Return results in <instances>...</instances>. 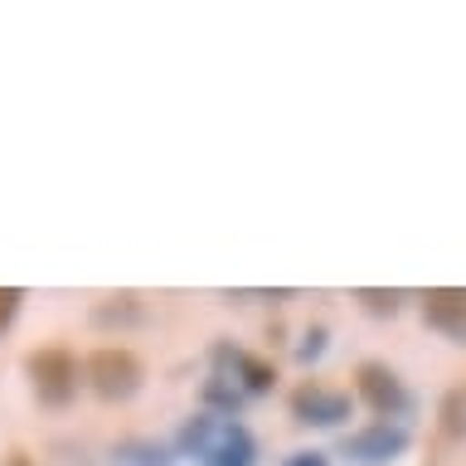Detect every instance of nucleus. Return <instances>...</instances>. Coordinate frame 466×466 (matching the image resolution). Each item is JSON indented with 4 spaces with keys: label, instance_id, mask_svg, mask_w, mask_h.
<instances>
[{
    "label": "nucleus",
    "instance_id": "f257e3e1",
    "mask_svg": "<svg viewBox=\"0 0 466 466\" xmlns=\"http://www.w3.org/2000/svg\"><path fill=\"white\" fill-rule=\"evenodd\" d=\"M180 447L195 451L199 466H253V457H258L253 432H248L243 422H233V418H218V413L185 418Z\"/></svg>",
    "mask_w": 466,
    "mask_h": 466
},
{
    "label": "nucleus",
    "instance_id": "f03ea898",
    "mask_svg": "<svg viewBox=\"0 0 466 466\" xmlns=\"http://www.w3.org/2000/svg\"><path fill=\"white\" fill-rule=\"evenodd\" d=\"M25 374H29V389L44 408H68L78 399V360L73 350L64 345H49V350H35L25 360Z\"/></svg>",
    "mask_w": 466,
    "mask_h": 466
},
{
    "label": "nucleus",
    "instance_id": "7ed1b4c3",
    "mask_svg": "<svg viewBox=\"0 0 466 466\" xmlns=\"http://www.w3.org/2000/svg\"><path fill=\"white\" fill-rule=\"evenodd\" d=\"M83 374H87V389H93L97 399H107V403H127L131 393L141 389V379H146L141 360L131 355L127 345H102V350H93Z\"/></svg>",
    "mask_w": 466,
    "mask_h": 466
},
{
    "label": "nucleus",
    "instance_id": "20e7f679",
    "mask_svg": "<svg viewBox=\"0 0 466 466\" xmlns=\"http://www.w3.org/2000/svg\"><path fill=\"white\" fill-rule=\"evenodd\" d=\"M355 389H360V399L364 408L379 418V422H393V418H403L408 413V389H403V379L389 370V364H360V374H355Z\"/></svg>",
    "mask_w": 466,
    "mask_h": 466
},
{
    "label": "nucleus",
    "instance_id": "39448f33",
    "mask_svg": "<svg viewBox=\"0 0 466 466\" xmlns=\"http://www.w3.org/2000/svg\"><path fill=\"white\" fill-rule=\"evenodd\" d=\"M399 451H408V428H399V422H370V428L350 432L345 437V457L355 461H393Z\"/></svg>",
    "mask_w": 466,
    "mask_h": 466
},
{
    "label": "nucleus",
    "instance_id": "423d86ee",
    "mask_svg": "<svg viewBox=\"0 0 466 466\" xmlns=\"http://www.w3.org/2000/svg\"><path fill=\"white\" fill-rule=\"evenodd\" d=\"M291 413L301 422H316V428H335V422L350 418V393L326 389V384H301L291 393Z\"/></svg>",
    "mask_w": 466,
    "mask_h": 466
},
{
    "label": "nucleus",
    "instance_id": "0eeeda50",
    "mask_svg": "<svg viewBox=\"0 0 466 466\" xmlns=\"http://www.w3.org/2000/svg\"><path fill=\"white\" fill-rule=\"evenodd\" d=\"M422 316H428L432 330L466 340V291H461V287H437V291H428V297H422Z\"/></svg>",
    "mask_w": 466,
    "mask_h": 466
},
{
    "label": "nucleus",
    "instance_id": "6e6552de",
    "mask_svg": "<svg viewBox=\"0 0 466 466\" xmlns=\"http://www.w3.org/2000/svg\"><path fill=\"white\" fill-rule=\"evenodd\" d=\"M218 355L233 360V370H238V379H243V389H248V393H268V389L277 384V370H272L268 360H258V355H238V350H228V345H218Z\"/></svg>",
    "mask_w": 466,
    "mask_h": 466
},
{
    "label": "nucleus",
    "instance_id": "1a4fd4ad",
    "mask_svg": "<svg viewBox=\"0 0 466 466\" xmlns=\"http://www.w3.org/2000/svg\"><path fill=\"white\" fill-rule=\"evenodd\" d=\"M442 428H447V437H466V389L447 393V403H442Z\"/></svg>",
    "mask_w": 466,
    "mask_h": 466
},
{
    "label": "nucleus",
    "instance_id": "9d476101",
    "mask_svg": "<svg viewBox=\"0 0 466 466\" xmlns=\"http://www.w3.org/2000/svg\"><path fill=\"white\" fill-rule=\"evenodd\" d=\"M360 301L370 306L374 316H393V311H399V301H403V297H399V291H370V287H364V291H360Z\"/></svg>",
    "mask_w": 466,
    "mask_h": 466
},
{
    "label": "nucleus",
    "instance_id": "9b49d317",
    "mask_svg": "<svg viewBox=\"0 0 466 466\" xmlns=\"http://www.w3.org/2000/svg\"><path fill=\"white\" fill-rule=\"evenodd\" d=\"M20 301H25V291H20V287H0V330H5L10 320H15Z\"/></svg>",
    "mask_w": 466,
    "mask_h": 466
},
{
    "label": "nucleus",
    "instance_id": "f8f14e48",
    "mask_svg": "<svg viewBox=\"0 0 466 466\" xmlns=\"http://www.w3.org/2000/svg\"><path fill=\"white\" fill-rule=\"evenodd\" d=\"M320 350H326V330H320V326H316L311 335H306V345H301V360H316V355H320Z\"/></svg>",
    "mask_w": 466,
    "mask_h": 466
},
{
    "label": "nucleus",
    "instance_id": "ddd939ff",
    "mask_svg": "<svg viewBox=\"0 0 466 466\" xmlns=\"http://www.w3.org/2000/svg\"><path fill=\"white\" fill-rule=\"evenodd\" d=\"M282 466H330L326 451H297V457H287Z\"/></svg>",
    "mask_w": 466,
    "mask_h": 466
},
{
    "label": "nucleus",
    "instance_id": "4468645a",
    "mask_svg": "<svg viewBox=\"0 0 466 466\" xmlns=\"http://www.w3.org/2000/svg\"><path fill=\"white\" fill-rule=\"evenodd\" d=\"M5 466H35V461H29L25 451H10V457H5Z\"/></svg>",
    "mask_w": 466,
    "mask_h": 466
}]
</instances>
